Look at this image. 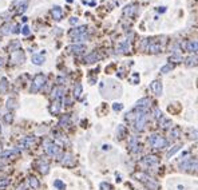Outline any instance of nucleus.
<instances>
[{"instance_id":"f257e3e1","label":"nucleus","mask_w":198,"mask_h":190,"mask_svg":"<svg viewBox=\"0 0 198 190\" xmlns=\"http://www.w3.org/2000/svg\"><path fill=\"white\" fill-rule=\"evenodd\" d=\"M44 84H45V75L44 74L35 75L34 80H32V86H31V92L32 94L37 92L40 88H43V86H44Z\"/></svg>"},{"instance_id":"f03ea898","label":"nucleus","mask_w":198,"mask_h":190,"mask_svg":"<svg viewBox=\"0 0 198 190\" xmlns=\"http://www.w3.org/2000/svg\"><path fill=\"white\" fill-rule=\"evenodd\" d=\"M149 142L154 149H163V147L167 146V141H166L163 136H159L158 134H153V135H150Z\"/></svg>"},{"instance_id":"7ed1b4c3","label":"nucleus","mask_w":198,"mask_h":190,"mask_svg":"<svg viewBox=\"0 0 198 190\" xmlns=\"http://www.w3.org/2000/svg\"><path fill=\"white\" fill-rule=\"evenodd\" d=\"M44 150L50 157H56L59 154V146L54 142H50V141H45L44 142Z\"/></svg>"},{"instance_id":"20e7f679","label":"nucleus","mask_w":198,"mask_h":190,"mask_svg":"<svg viewBox=\"0 0 198 190\" xmlns=\"http://www.w3.org/2000/svg\"><path fill=\"white\" fill-rule=\"evenodd\" d=\"M181 169L185 171H198V161L197 159H189L181 163Z\"/></svg>"},{"instance_id":"39448f33","label":"nucleus","mask_w":198,"mask_h":190,"mask_svg":"<svg viewBox=\"0 0 198 190\" xmlns=\"http://www.w3.org/2000/svg\"><path fill=\"white\" fill-rule=\"evenodd\" d=\"M11 59H12V62H15V63H23L26 56H24V52L21 50H16L11 54Z\"/></svg>"},{"instance_id":"423d86ee","label":"nucleus","mask_w":198,"mask_h":190,"mask_svg":"<svg viewBox=\"0 0 198 190\" xmlns=\"http://www.w3.org/2000/svg\"><path fill=\"white\" fill-rule=\"evenodd\" d=\"M15 29H16L15 24L5 23L4 26L0 28V34H1V35H11V34H15Z\"/></svg>"},{"instance_id":"0eeeda50","label":"nucleus","mask_w":198,"mask_h":190,"mask_svg":"<svg viewBox=\"0 0 198 190\" xmlns=\"http://www.w3.org/2000/svg\"><path fill=\"white\" fill-rule=\"evenodd\" d=\"M150 106V99L149 98H142L136 102L135 109L139 110V111H146V109Z\"/></svg>"},{"instance_id":"6e6552de","label":"nucleus","mask_w":198,"mask_h":190,"mask_svg":"<svg viewBox=\"0 0 198 190\" xmlns=\"http://www.w3.org/2000/svg\"><path fill=\"white\" fill-rule=\"evenodd\" d=\"M87 32V27L86 26H80V27H78V28H74V29H71V31L68 32V35L74 39V37H76V36H79V35H83V34H86Z\"/></svg>"},{"instance_id":"1a4fd4ad","label":"nucleus","mask_w":198,"mask_h":190,"mask_svg":"<svg viewBox=\"0 0 198 190\" xmlns=\"http://www.w3.org/2000/svg\"><path fill=\"white\" fill-rule=\"evenodd\" d=\"M150 88H151V91L155 94V95H162V83L159 82V80H154V82L150 84Z\"/></svg>"},{"instance_id":"9d476101","label":"nucleus","mask_w":198,"mask_h":190,"mask_svg":"<svg viewBox=\"0 0 198 190\" xmlns=\"http://www.w3.org/2000/svg\"><path fill=\"white\" fill-rule=\"evenodd\" d=\"M44 60H45L44 54H35L31 58V62L34 64H36V66H42V64L44 63Z\"/></svg>"},{"instance_id":"9b49d317","label":"nucleus","mask_w":198,"mask_h":190,"mask_svg":"<svg viewBox=\"0 0 198 190\" xmlns=\"http://www.w3.org/2000/svg\"><path fill=\"white\" fill-rule=\"evenodd\" d=\"M51 15H52L54 20L59 21V20H62V16H63V11H62V8H60V7L55 5V7H54L52 10H51Z\"/></svg>"},{"instance_id":"f8f14e48","label":"nucleus","mask_w":198,"mask_h":190,"mask_svg":"<svg viewBox=\"0 0 198 190\" xmlns=\"http://www.w3.org/2000/svg\"><path fill=\"white\" fill-rule=\"evenodd\" d=\"M63 95H64V87L63 86H56V87L52 90V98L55 99V101L60 99Z\"/></svg>"},{"instance_id":"ddd939ff","label":"nucleus","mask_w":198,"mask_h":190,"mask_svg":"<svg viewBox=\"0 0 198 190\" xmlns=\"http://www.w3.org/2000/svg\"><path fill=\"white\" fill-rule=\"evenodd\" d=\"M37 169H39V171L42 174H48V171H50V166H48V163L45 162V161L40 159L39 162H37Z\"/></svg>"},{"instance_id":"4468645a","label":"nucleus","mask_w":198,"mask_h":190,"mask_svg":"<svg viewBox=\"0 0 198 190\" xmlns=\"http://www.w3.org/2000/svg\"><path fill=\"white\" fill-rule=\"evenodd\" d=\"M142 162H143L146 166H155L158 163V159H157V157H154V155H147V157L143 158Z\"/></svg>"},{"instance_id":"2eb2a0df","label":"nucleus","mask_w":198,"mask_h":190,"mask_svg":"<svg viewBox=\"0 0 198 190\" xmlns=\"http://www.w3.org/2000/svg\"><path fill=\"white\" fill-rule=\"evenodd\" d=\"M99 58H100V56L96 52H91V54H88L87 56H84V63H95V62L99 60Z\"/></svg>"},{"instance_id":"dca6fc26","label":"nucleus","mask_w":198,"mask_h":190,"mask_svg":"<svg viewBox=\"0 0 198 190\" xmlns=\"http://www.w3.org/2000/svg\"><path fill=\"white\" fill-rule=\"evenodd\" d=\"M186 50L190 51V52H198V42L197 40H191V42L186 43Z\"/></svg>"},{"instance_id":"f3484780","label":"nucleus","mask_w":198,"mask_h":190,"mask_svg":"<svg viewBox=\"0 0 198 190\" xmlns=\"http://www.w3.org/2000/svg\"><path fill=\"white\" fill-rule=\"evenodd\" d=\"M62 163H63L64 166H72L74 165V158H72V155L64 154L63 157H62Z\"/></svg>"},{"instance_id":"a211bd4d","label":"nucleus","mask_w":198,"mask_h":190,"mask_svg":"<svg viewBox=\"0 0 198 190\" xmlns=\"http://www.w3.org/2000/svg\"><path fill=\"white\" fill-rule=\"evenodd\" d=\"M34 141H35L34 136H26V138H23V141H21V145H23V147L28 149V147H31L32 145H34Z\"/></svg>"},{"instance_id":"6ab92c4d","label":"nucleus","mask_w":198,"mask_h":190,"mask_svg":"<svg viewBox=\"0 0 198 190\" xmlns=\"http://www.w3.org/2000/svg\"><path fill=\"white\" fill-rule=\"evenodd\" d=\"M84 50H86V47L83 44H74V45H70V47H68V51L75 52V54L82 52V51H84Z\"/></svg>"},{"instance_id":"aec40b11","label":"nucleus","mask_w":198,"mask_h":190,"mask_svg":"<svg viewBox=\"0 0 198 190\" xmlns=\"http://www.w3.org/2000/svg\"><path fill=\"white\" fill-rule=\"evenodd\" d=\"M135 11H136V5L131 4V5H127V7L123 10V13H125V15H128V16H133L134 13H135Z\"/></svg>"},{"instance_id":"412c9836","label":"nucleus","mask_w":198,"mask_h":190,"mask_svg":"<svg viewBox=\"0 0 198 190\" xmlns=\"http://www.w3.org/2000/svg\"><path fill=\"white\" fill-rule=\"evenodd\" d=\"M198 63V56H190V58H187L186 59V62H185V64H186L187 67H193V66H195V64Z\"/></svg>"},{"instance_id":"4be33fe9","label":"nucleus","mask_w":198,"mask_h":190,"mask_svg":"<svg viewBox=\"0 0 198 190\" xmlns=\"http://www.w3.org/2000/svg\"><path fill=\"white\" fill-rule=\"evenodd\" d=\"M128 47H130L128 40H125V42L119 43V45H118V51H119V52H126V51H128Z\"/></svg>"},{"instance_id":"5701e85b","label":"nucleus","mask_w":198,"mask_h":190,"mask_svg":"<svg viewBox=\"0 0 198 190\" xmlns=\"http://www.w3.org/2000/svg\"><path fill=\"white\" fill-rule=\"evenodd\" d=\"M7 90H8V82L5 78H1V80H0V94L7 92Z\"/></svg>"},{"instance_id":"b1692460","label":"nucleus","mask_w":198,"mask_h":190,"mask_svg":"<svg viewBox=\"0 0 198 190\" xmlns=\"http://www.w3.org/2000/svg\"><path fill=\"white\" fill-rule=\"evenodd\" d=\"M147 50L150 51V52L155 54V52H161V45L157 44V43H150L149 47H147Z\"/></svg>"},{"instance_id":"393cba45","label":"nucleus","mask_w":198,"mask_h":190,"mask_svg":"<svg viewBox=\"0 0 198 190\" xmlns=\"http://www.w3.org/2000/svg\"><path fill=\"white\" fill-rule=\"evenodd\" d=\"M50 111L52 112V114H58L59 111H60V103H59L58 101H55L52 104H51L50 107Z\"/></svg>"},{"instance_id":"a878e982","label":"nucleus","mask_w":198,"mask_h":190,"mask_svg":"<svg viewBox=\"0 0 198 190\" xmlns=\"http://www.w3.org/2000/svg\"><path fill=\"white\" fill-rule=\"evenodd\" d=\"M28 183H29V186H31L32 189H37V187H39V181H37L35 177H29Z\"/></svg>"},{"instance_id":"bb28decb","label":"nucleus","mask_w":198,"mask_h":190,"mask_svg":"<svg viewBox=\"0 0 198 190\" xmlns=\"http://www.w3.org/2000/svg\"><path fill=\"white\" fill-rule=\"evenodd\" d=\"M82 84L80 83H78V84H75L74 87V96L75 98H80V94H82Z\"/></svg>"},{"instance_id":"cd10ccee","label":"nucleus","mask_w":198,"mask_h":190,"mask_svg":"<svg viewBox=\"0 0 198 190\" xmlns=\"http://www.w3.org/2000/svg\"><path fill=\"white\" fill-rule=\"evenodd\" d=\"M54 186H55L58 190H64V189H66L64 182H62L60 179H55V181H54Z\"/></svg>"},{"instance_id":"c85d7f7f","label":"nucleus","mask_w":198,"mask_h":190,"mask_svg":"<svg viewBox=\"0 0 198 190\" xmlns=\"http://www.w3.org/2000/svg\"><path fill=\"white\" fill-rule=\"evenodd\" d=\"M179 150H181V145H177V146H174L173 149L170 150V151L167 153V158H170V157H173L174 154H175V153H178Z\"/></svg>"},{"instance_id":"c756f323","label":"nucleus","mask_w":198,"mask_h":190,"mask_svg":"<svg viewBox=\"0 0 198 190\" xmlns=\"http://www.w3.org/2000/svg\"><path fill=\"white\" fill-rule=\"evenodd\" d=\"M87 34H83V35H79V36H76V37H74V42L75 43H80V42H84V40H87Z\"/></svg>"},{"instance_id":"7c9ffc66","label":"nucleus","mask_w":198,"mask_h":190,"mask_svg":"<svg viewBox=\"0 0 198 190\" xmlns=\"http://www.w3.org/2000/svg\"><path fill=\"white\" fill-rule=\"evenodd\" d=\"M173 68H174L173 64H166V66H163L162 68H161V72H162V74H167V72L171 71Z\"/></svg>"},{"instance_id":"2f4dec72","label":"nucleus","mask_w":198,"mask_h":190,"mask_svg":"<svg viewBox=\"0 0 198 190\" xmlns=\"http://www.w3.org/2000/svg\"><path fill=\"white\" fill-rule=\"evenodd\" d=\"M10 183V181H8V178H3L0 179V190H3L4 187H7V185Z\"/></svg>"},{"instance_id":"473e14b6","label":"nucleus","mask_w":198,"mask_h":190,"mask_svg":"<svg viewBox=\"0 0 198 190\" xmlns=\"http://www.w3.org/2000/svg\"><path fill=\"white\" fill-rule=\"evenodd\" d=\"M100 190H112L111 185L107 183V182H102L100 183Z\"/></svg>"},{"instance_id":"72a5a7b5","label":"nucleus","mask_w":198,"mask_h":190,"mask_svg":"<svg viewBox=\"0 0 198 190\" xmlns=\"http://www.w3.org/2000/svg\"><path fill=\"white\" fill-rule=\"evenodd\" d=\"M12 119H13V115H12V112H8V114H5V117H4V120L7 123H11L12 122Z\"/></svg>"},{"instance_id":"f704fd0d","label":"nucleus","mask_w":198,"mask_h":190,"mask_svg":"<svg viewBox=\"0 0 198 190\" xmlns=\"http://www.w3.org/2000/svg\"><path fill=\"white\" fill-rule=\"evenodd\" d=\"M11 107H12V109L15 107V99H8L7 101V109L10 110Z\"/></svg>"},{"instance_id":"c9c22d12","label":"nucleus","mask_w":198,"mask_h":190,"mask_svg":"<svg viewBox=\"0 0 198 190\" xmlns=\"http://www.w3.org/2000/svg\"><path fill=\"white\" fill-rule=\"evenodd\" d=\"M112 109H114L115 111H120V110L123 109V104L122 103H114L112 104Z\"/></svg>"},{"instance_id":"e433bc0d","label":"nucleus","mask_w":198,"mask_h":190,"mask_svg":"<svg viewBox=\"0 0 198 190\" xmlns=\"http://www.w3.org/2000/svg\"><path fill=\"white\" fill-rule=\"evenodd\" d=\"M68 120H70V118H68V115H66V117H63L60 119V122H59V125H67L68 123Z\"/></svg>"},{"instance_id":"4c0bfd02","label":"nucleus","mask_w":198,"mask_h":190,"mask_svg":"<svg viewBox=\"0 0 198 190\" xmlns=\"http://www.w3.org/2000/svg\"><path fill=\"white\" fill-rule=\"evenodd\" d=\"M21 34H23L24 36H27V35H29V28H28V26H24L23 28H21Z\"/></svg>"},{"instance_id":"58836bf2","label":"nucleus","mask_w":198,"mask_h":190,"mask_svg":"<svg viewBox=\"0 0 198 190\" xmlns=\"http://www.w3.org/2000/svg\"><path fill=\"white\" fill-rule=\"evenodd\" d=\"M154 118H157V119H161V118H162V112H161L159 109H157L154 111Z\"/></svg>"},{"instance_id":"ea45409f","label":"nucleus","mask_w":198,"mask_h":190,"mask_svg":"<svg viewBox=\"0 0 198 190\" xmlns=\"http://www.w3.org/2000/svg\"><path fill=\"white\" fill-rule=\"evenodd\" d=\"M15 47H19V42H18V40H16V42H13L12 44H10V50L13 52V51H16V50H15Z\"/></svg>"},{"instance_id":"a19ab883","label":"nucleus","mask_w":198,"mask_h":190,"mask_svg":"<svg viewBox=\"0 0 198 190\" xmlns=\"http://www.w3.org/2000/svg\"><path fill=\"white\" fill-rule=\"evenodd\" d=\"M171 135H173L174 138H177V136L179 135V130H178V128H173V131H171Z\"/></svg>"},{"instance_id":"79ce46f5","label":"nucleus","mask_w":198,"mask_h":190,"mask_svg":"<svg viewBox=\"0 0 198 190\" xmlns=\"http://www.w3.org/2000/svg\"><path fill=\"white\" fill-rule=\"evenodd\" d=\"M181 56H179V55H174V56H171V58H170V60H177V62H179V60H181Z\"/></svg>"},{"instance_id":"37998d69","label":"nucleus","mask_w":198,"mask_h":190,"mask_svg":"<svg viewBox=\"0 0 198 190\" xmlns=\"http://www.w3.org/2000/svg\"><path fill=\"white\" fill-rule=\"evenodd\" d=\"M70 23H71V24H78V18H71V19H70Z\"/></svg>"},{"instance_id":"c03bdc74","label":"nucleus","mask_w":198,"mask_h":190,"mask_svg":"<svg viewBox=\"0 0 198 190\" xmlns=\"http://www.w3.org/2000/svg\"><path fill=\"white\" fill-rule=\"evenodd\" d=\"M3 63H4V59H3V58H1V56H0V67H1V66H3Z\"/></svg>"},{"instance_id":"a18cd8bd","label":"nucleus","mask_w":198,"mask_h":190,"mask_svg":"<svg viewBox=\"0 0 198 190\" xmlns=\"http://www.w3.org/2000/svg\"><path fill=\"white\" fill-rule=\"evenodd\" d=\"M158 11H159V12H165V7H159V10H158Z\"/></svg>"},{"instance_id":"49530a36","label":"nucleus","mask_w":198,"mask_h":190,"mask_svg":"<svg viewBox=\"0 0 198 190\" xmlns=\"http://www.w3.org/2000/svg\"><path fill=\"white\" fill-rule=\"evenodd\" d=\"M0 167H1V166H0Z\"/></svg>"}]
</instances>
